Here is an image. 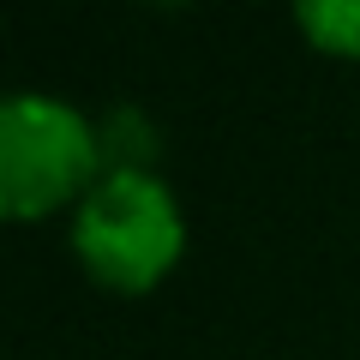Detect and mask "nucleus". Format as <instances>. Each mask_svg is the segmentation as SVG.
<instances>
[{
	"instance_id": "obj_1",
	"label": "nucleus",
	"mask_w": 360,
	"mask_h": 360,
	"mask_svg": "<svg viewBox=\"0 0 360 360\" xmlns=\"http://www.w3.org/2000/svg\"><path fill=\"white\" fill-rule=\"evenodd\" d=\"M72 252L103 288L150 295L186 252L180 198L156 168H108L72 210Z\"/></svg>"
},
{
	"instance_id": "obj_2",
	"label": "nucleus",
	"mask_w": 360,
	"mask_h": 360,
	"mask_svg": "<svg viewBox=\"0 0 360 360\" xmlns=\"http://www.w3.org/2000/svg\"><path fill=\"white\" fill-rule=\"evenodd\" d=\"M108 174L103 127L66 96L13 90L0 108V210L13 222H37L72 205Z\"/></svg>"
},
{
	"instance_id": "obj_3",
	"label": "nucleus",
	"mask_w": 360,
	"mask_h": 360,
	"mask_svg": "<svg viewBox=\"0 0 360 360\" xmlns=\"http://www.w3.org/2000/svg\"><path fill=\"white\" fill-rule=\"evenodd\" d=\"M295 25L307 30L319 54L360 60V0H307V6H295Z\"/></svg>"
}]
</instances>
